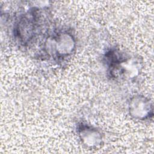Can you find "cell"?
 <instances>
[{
	"mask_svg": "<svg viewBox=\"0 0 154 154\" xmlns=\"http://www.w3.org/2000/svg\"><path fill=\"white\" fill-rule=\"evenodd\" d=\"M55 40V49L59 55H66L72 51L74 47V42L72 35L67 33H61Z\"/></svg>",
	"mask_w": 154,
	"mask_h": 154,
	"instance_id": "3",
	"label": "cell"
},
{
	"mask_svg": "<svg viewBox=\"0 0 154 154\" xmlns=\"http://www.w3.org/2000/svg\"><path fill=\"white\" fill-rule=\"evenodd\" d=\"M129 113L135 119H145L152 112V105L149 100L143 96H135L129 103Z\"/></svg>",
	"mask_w": 154,
	"mask_h": 154,
	"instance_id": "1",
	"label": "cell"
},
{
	"mask_svg": "<svg viewBox=\"0 0 154 154\" xmlns=\"http://www.w3.org/2000/svg\"><path fill=\"white\" fill-rule=\"evenodd\" d=\"M81 141L90 147L99 145L102 140L101 134L96 129L87 125L82 124L78 130Z\"/></svg>",
	"mask_w": 154,
	"mask_h": 154,
	"instance_id": "2",
	"label": "cell"
}]
</instances>
